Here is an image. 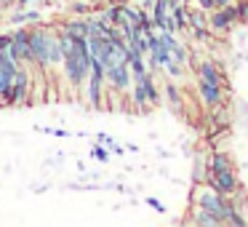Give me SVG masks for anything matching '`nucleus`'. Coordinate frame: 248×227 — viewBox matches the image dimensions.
Wrapping results in <instances>:
<instances>
[{
	"instance_id": "f257e3e1",
	"label": "nucleus",
	"mask_w": 248,
	"mask_h": 227,
	"mask_svg": "<svg viewBox=\"0 0 248 227\" xmlns=\"http://www.w3.org/2000/svg\"><path fill=\"white\" fill-rule=\"evenodd\" d=\"M51 40H54V27L46 30L40 24L30 27V51H32L35 67H40V70L51 67Z\"/></svg>"
},
{
	"instance_id": "f03ea898",
	"label": "nucleus",
	"mask_w": 248,
	"mask_h": 227,
	"mask_svg": "<svg viewBox=\"0 0 248 227\" xmlns=\"http://www.w3.org/2000/svg\"><path fill=\"white\" fill-rule=\"evenodd\" d=\"M11 56L19 62V65H35L32 62V51H30V27L22 24L11 32Z\"/></svg>"
},
{
	"instance_id": "7ed1b4c3",
	"label": "nucleus",
	"mask_w": 248,
	"mask_h": 227,
	"mask_svg": "<svg viewBox=\"0 0 248 227\" xmlns=\"http://www.w3.org/2000/svg\"><path fill=\"white\" fill-rule=\"evenodd\" d=\"M104 83H107L112 91H128L131 83H134V75H131L128 62L125 65H112L104 70Z\"/></svg>"
},
{
	"instance_id": "20e7f679",
	"label": "nucleus",
	"mask_w": 248,
	"mask_h": 227,
	"mask_svg": "<svg viewBox=\"0 0 248 227\" xmlns=\"http://www.w3.org/2000/svg\"><path fill=\"white\" fill-rule=\"evenodd\" d=\"M198 206L205 211H211V214L216 216V222H224V198H221L219 190H200L198 193Z\"/></svg>"
},
{
	"instance_id": "39448f33",
	"label": "nucleus",
	"mask_w": 248,
	"mask_h": 227,
	"mask_svg": "<svg viewBox=\"0 0 248 227\" xmlns=\"http://www.w3.org/2000/svg\"><path fill=\"white\" fill-rule=\"evenodd\" d=\"M30 94V72H27V65H22L14 75V86L6 97V104H22Z\"/></svg>"
},
{
	"instance_id": "423d86ee",
	"label": "nucleus",
	"mask_w": 248,
	"mask_h": 227,
	"mask_svg": "<svg viewBox=\"0 0 248 227\" xmlns=\"http://www.w3.org/2000/svg\"><path fill=\"white\" fill-rule=\"evenodd\" d=\"M211 174H214V187L219 190L221 195L235 193V177H232L230 168H224V171H211Z\"/></svg>"
},
{
	"instance_id": "0eeeda50",
	"label": "nucleus",
	"mask_w": 248,
	"mask_h": 227,
	"mask_svg": "<svg viewBox=\"0 0 248 227\" xmlns=\"http://www.w3.org/2000/svg\"><path fill=\"white\" fill-rule=\"evenodd\" d=\"M59 30L64 35H70V38H88V22H86V16H83V19H70V22H64Z\"/></svg>"
},
{
	"instance_id": "6e6552de",
	"label": "nucleus",
	"mask_w": 248,
	"mask_h": 227,
	"mask_svg": "<svg viewBox=\"0 0 248 227\" xmlns=\"http://www.w3.org/2000/svg\"><path fill=\"white\" fill-rule=\"evenodd\" d=\"M200 97L205 99V104H219V97H221V88L216 81H205L200 78Z\"/></svg>"
},
{
	"instance_id": "1a4fd4ad",
	"label": "nucleus",
	"mask_w": 248,
	"mask_h": 227,
	"mask_svg": "<svg viewBox=\"0 0 248 227\" xmlns=\"http://www.w3.org/2000/svg\"><path fill=\"white\" fill-rule=\"evenodd\" d=\"M11 24L22 27V24H40V11H30V8H19L11 14Z\"/></svg>"
},
{
	"instance_id": "9d476101",
	"label": "nucleus",
	"mask_w": 248,
	"mask_h": 227,
	"mask_svg": "<svg viewBox=\"0 0 248 227\" xmlns=\"http://www.w3.org/2000/svg\"><path fill=\"white\" fill-rule=\"evenodd\" d=\"M232 22H237V11L232 6H227L224 11L214 14V19H211V24H214V30H227Z\"/></svg>"
},
{
	"instance_id": "9b49d317",
	"label": "nucleus",
	"mask_w": 248,
	"mask_h": 227,
	"mask_svg": "<svg viewBox=\"0 0 248 227\" xmlns=\"http://www.w3.org/2000/svg\"><path fill=\"white\" fill-rule=\"evenodd\" d=\"M14 75H16V70H8V67H0V104L6 102L8 91H11V86H14Z\"/></svg>"
},
{
	"instance_id": "f8f14e48",
	"label": "nucleus",
	"mask_w": 248,
	"mask_h": 227,
	"mask_svg": "<svg viewBox=\"0 0 248 227\" xmlns=\"http://www.w3.org/2000/svg\"><path fill=\"white\" fill-rule=\"evenodd\" d=\"M224 168H230V158L224 152H216L214 161H211V171H224Z\"/></svg>"
},
{
	"instance_id": "ddd939ff",
	"label": "nucleus",
	"mask_w": 248,
	"mask_h": 227,
	"mask_svg": "<svg viewBox=\"0 0 248 227\" xmlns=\"http://www.w3.org/2000/svg\"><path fill=\"white\" fill-rule=\"evenodd\" d=\"M200 78H205V81H216V83H219V72H216V67L211 65V62H203V65H200Z\"/></svg>"
},
{
	"instance_id": "4468645a",
	"label": "nucleus",
	"mask_w": 248,
	"mask_h": 227,
	"mask_svg": "<svg viewBox=\"0 0 248 227\" xmlns=\"http://www.w3.org/2000/svg\"><path fill=\"white\" fill-rule=\"evenodd\" d=\"M195 225H219V222H216V216L211 214V211H205V209H200L198 211V216H195Z\"/></svg>"
},
{
	"instance_id": "2eb2a0df",
	"label": "nucleus",
	"mask_w": 248,
	"mask_h": 227,
	"mask_svg": "<svg viewBox=\"0 0 248 227\" xmlns=\"http://www.w3.org/2000/svg\"><path fill=\"white\" fill-rule=\"evenodd\" d=\"M91 155L96 158V161H109V152L104 150V147H99V145H96V147H93V150H91Z\"/></svg>"
},
{
	"instance_id": "dca6fc26",
	"label": "nucleus",
	"mask_w": 248,
	"mask_h": 227,
	"mask_svg": "<svg viewBox=\"0 0 248 227\" xmlns=\"http://www.w3.org/2000/svg\"><path fill=\"white\" fill-rule=\"evenodd\" d=\"M166 94H168V99L173 102V107H179V91H176V86H166Z\"/></svg>"
},
{
	"instance_id": "f3484780",
	"label": "nucleus",
	"mask_w": 248,
	"mask_h": 227,
	"mask_svg": "<svg viewBox=\"0 0 248 227\" xmlns=\"http://www.w3.org/2000/svg\"><path fill=\"white\" fill-rule=\"evenodd\" d=\"M70 11L72 14H88V0H86V3H72Z\"/></svg>"
},
{
	"instance_id": "a211bd4d",
	"label": "nucleus",
	"mask_w": 248,
	"mask_h": 227,
	"mask_svg": "<svg viewBox=\"0 0 248 227\" xmlns=\"http://www.w3.org/2000/svg\"><path fill=\"white\" fill-rule=\"evenodd\" d=\"M0 51H11V35H0Z\"/></svg>"
},
{
	"instance_id": "6ab92c4d",
	"label": "nucleus",
	"mask_w": 248,
	"mask_h": 227,
	"mask_svg": "<svg viewBox=\"0 0 248 227\" xmlns=\"http://www.w3.org/2000/svg\"><path fill=\"white\" fill-rule=\"evenodd\" d=\"M200 3V8H203V11H211V8L216 6V0H198Z\"/></svg>"
},
{
	"instance_id": "aec40b11",
	"label": "nucleus",
	"mask_w": 248,
	"mask_h": 227,
	"mask_svg": "<svg viewBox=\"0 0 248 227\" xmlns=\"http://www.w3.org/2000/svg\"><path fill=\"white\" fill-rule=\"evenodd\" d=\"M14 3H16L19 8H27V6H32L35 0H14Z\"/></svg>"
},
{
	"instance_id": "412c9836",
	"label": "nucleus",
	"mask_w": 248,
	"mask_h": 227,
	"mask_svg": "<svg viewBox=\"0 0 248 227\" xmlns=\"http://www.w3.org/2000/svg\"><path fill=\"white\" fill-rule=\"evenodd\" d=\"M88 3H99V0H88Z\"/></svg>"
},
{
	"instance_id": "4be33fe9",
	"label": "nucleus",
	"mask_w": 248,
	"mask_h": 227,
	"mask_svg": "<svg viewBox=\"0 0 248 227\" xmlns=\"http://www.w3.org/2000/svg\"><path fill=\"white\" fill-rule=\"evenodd\" d=\"M184 3H189V0H184Z\"/></svg>"
}]
</instances>
